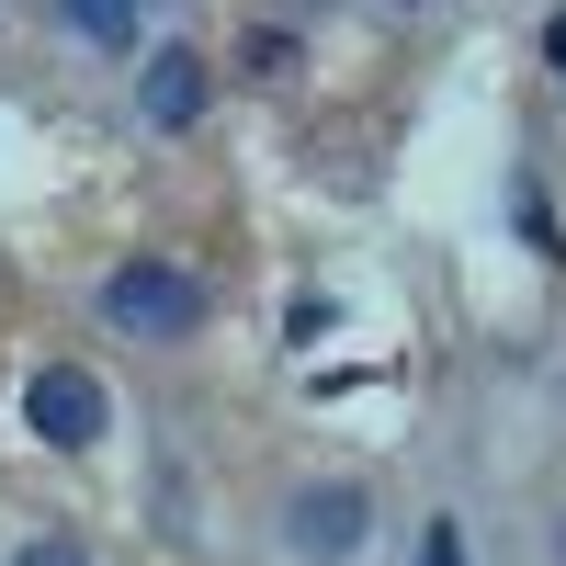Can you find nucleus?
Instances as JSON below:
<instances>
[{
	"mask_svg": "<svg viewBox=\"0 0 566 566\" xmlns=\"http://www.w3.org/2000/svg\"><path fill=\"white\" fill-rule=\"evenodd\" d=\"M103 317L125 328V340H193V328H205V283L181 261H125L103 283Z\"/></svg>",
	"mask_w": 566,
	"mask_h": 566,
	"instance_id": "1",
	"label": "nucleus"
},
{
	"mask_svg": "<svg viewBox=\"0 0 566 566\" xmlns=\"http://www.w3.org/2000/svg\"><path fill=\"white\" fill-rule=\"evenodd\" d=\"M283 544H295L306 566H340L374 544V499L363 488H295V510H283Z\"/></svg>",
	"mask_w": 566,
	"mask_h": 566,
	"instance_id": "2",
	"label": "nucleus"
},
{
	"mask_svg": "<svg viewBox=\"0 0 566 566\" xmlns=\"http://www.w3.org/2000/svg\"><path fill=\"white\" fill-rule=\"evenodd\" d=\"M23 419H34V442H57V453H91V442H103V386H91L80 363H45L34 386H23Z\"/></svg>",
	"mask_w": 566,
	"mask_h": 566,
	"instance_id": "3",
	"label": "nucleus"
},
{
	"mask_svg": "<svg viewBox=\"0 0 566 566\" xmlns=\"http://www.w3.org/2000/svg\"><path fill=\"white\" fill-rule=\"evenodd\" d=\"M136 114H148L159 136H181V125L205 114V57H193V45H159V57H148V80H136Z\"/></svg>",
	"mask_w": 566,
	"mask_h": 566,
	"instance_id": "4",
	"label": "nucleus"
},
{
	"mask_svg": "<svg viewBox=\"0 0 566 566\" xmlns=\"http://www.w3.org/2000/svg\"><path fill=\"white\" fill-rule=\"evenodd\" d=\"M57 12H69L80 45H103V57H125V45H136V0H57Z\"/></svg>",
	"mask_w": 566,
	"mask_h": 566,
	"instance_id": "5",
	"label": "nucleus"
},
{
	"mask_svg": "<svg viewBox=\"0 0 566 566\" xmlns=\"http://www.w3.org/2000/svg\"><path fill=\"white\" fill-rule=\"evenodd\" d=\"M12 566H91V544H80V533H34Z\"/></svg>",
	"mask_w": 566,
	"mask_h": 566,
	"instance_id": "6",
	"label": "nucleus"
},
{
	"mask_svg": "<svg viewBox=\"0 0 566 566\" xmlns=\"http://www.w3.org/2000/svg\"><path fill=\"white\" fill-rule=\"evenodd\" d=\"M522 239H533V250H544V261H555V205H544V193H533V181H522Z\"/></svg>",
	"mask_w": 566,
	"mask_h": 566,
	"instance_id": "7",
	"label": "nucleus"
},
{
	"mask_svg": "<svg viewBox=\"0 0 566 566\" xmlns=\"http://www.w3.org/2000/svg\"><path fill=\"white\" fill-rule=\"evenodd\" d=\"M419 566H464V522H431V533H419Z\"/></svg>",
	"mask_w": 566,
	"mask_h": 566,
	"instance_id": "8",
	"label": "nucleus"
},
{
	"mask_svg": "<svg viewBox=\"0 0 566 566\" xmlns=\"http://www.w3.org/2000/svg\"><path fill=\"white\" fill-rule=\"evenodd\" d=\"M544 57H555V69H566V12H555V23H544Z\"/></svg>",
	"mask_w": 566,
	"mask_h": 566,
	"instance_id": "9",
	"label": "nucleus"
},
{
	"mask_svg": "<svg viewBox=\"0 0 566 566\" xmlns=\"http://www.w3.org/2000/svg\"><path fill=\"white\" fill-rule=\"evenodd\" d=\"M555 566H566V510H555Z\"/></svg>",
	"mask_w": 566,
	"mask_h": 566,
	"instance_id": "10",
	"label": "nucleus"
}]
</instances>
